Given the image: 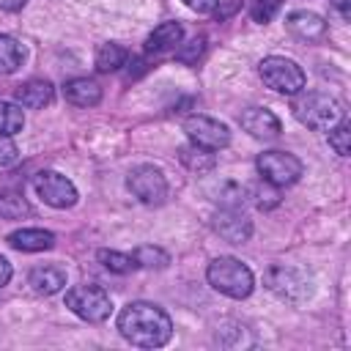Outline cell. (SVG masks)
Here are the masks:
<instances>
[{"label":"cell","mask_w":351,"mask_h":351,"mask_svg":"<svg viewBox=\"0 0 351 351\" xmlns=\"http://www.w3.org/2000/svg\"><path fill=\"white\" fill-rule=\"evenodd\" d=\"M280 5H282V0H252L250 14H252L255 22H269L280 11Z\"/></svg>","instance_id":"obj_27"},{"label":"cell","mask_w":351,"mask_h":351,"mask_svg":"<svg viewBox=\"0 0 351 351\" xmlns=\"http://www.w3.org/2000/svg\"><path fill=\"white\" fill-rule=\"evenodd\" d=\"M206 277H208V285L214 291H219L230 299H247L252 293V285H255L250 266L241 263L239 258H230V255L214 258L206 269Z\"/></svg>","instance_id":"obj_3"},{"label":"cell","mask_w":351,"mask_h":351,"mask_svg":"<svg viewBox=\"0 0 351 351\" xmlns=\"http://www.w3.org/2000/svg\"><path fill=\"white\" fill-rule=\"evenodd\" d=\"M255 167H258L261 178L266 184L277 186V189L296 184L299 176H302V170H304L302 159L293 156V154H288V151H263V154H258Z\"/></svg>","instance_id":"obj_7"},{"label":"cell","mask_w":351,"mask_h":351,"mask_svg":"<svg viewBox=\"0 0 351 351\" xmlns=\"http://www.w3.org/2000/svg\"><path fill=\"white\" fill-rule=\"evenodd\" d=\"M27 282L33 285L36 293H44V296H52L58 293L63 285H66V271L60 266H36L27 277Z\"/></svg>","instance_id":"obj_17"},{"label":"cell","mask_w":351,"mask_h":351,"mask_svg":"<svg viewBox=\"0 0 351 351\" xmlns=\"http://www.w3.org/2000/svg\"><path fill=\"white\" fill-rule=\"evenodd\" d=\"M178 156H181V162L192 170V173H208V170H214V165H217V159H214V154L208 151V148H200V145H195V143H189V145H184L181 151H178Z\"/></svg>","instance_id":"obj_19"},{"label":"cell","mask_w":351,"mask_h":351,"mask_svg":"<svg viewBox=\"0 0 351 351\" xmlns=\"http://www.w3.org/2000/svg\"><path fill=\"white\" fill-rule=\"evenodd\" d=\"M184 132L195 145L208 148V151H219V148H225L230 143L228 126L219 123L217 118H208V115H189L184 121Z\"/></svg>","instance_id":"obj_10"},{"label":"cell","mask_w":351,"mask_h":351,"mask_svg":"<svg viewBox=\"0 0 351 351\" xmlns=\"http://www.w3.org/2000/svg\"><path fill=\"white\" fill-rule=\"evenodd\" d=\"M258 71H261V80H263L271 90H277V93L296 96V93L304 88V71H302V66H296L291 58L269 55V58L261 60Z\"/></svg>","instance_id":"obj_5"},{"label":"cell","mask_w":351,"mask_h":351,"mask_svg":"<svg viewBox=\"0 0 351 351\" xmlns=\"http://www.w3.org/2000/svg\"><path fill=\"white\" fill-rule=\"evenodd\" d=\"M266 288L280 296L282 302L299 304L313 293V280L307 271L296 269V266H271L266 271Z\"/></svg>","instance_id":"obj_6"},{"label":"cell","mask_w":351,"mask_h":351,"mask_svg":"<svg viewBox=\"0 0 351 351\" xmlns=\"http://www.w3.org/2000/svg\"><path fill=\"white\" fill-rule=\"evenodd\" d=\"M25 49L14 36L0 33V74H14L22 66Z\"/></svg>","instance_id":"obj_20"},{"label":"cell","mask_w":351,"mask_h":351,"mask_svg":"<svg viewBox=\"0 0 351 351\" xmlns=\"http://www.w3.org/2000/svg\"><path fill=\"white\" fill-rule=\"evenodd\" d=\"M66 307L88 324H101L112 313V299L101 285H74L66 291Z\"/></svg>","instance_id":"obj_4"},{"label":"cell","mask_w":351,"mask_h":351,"mask_svg":"<svg viewBox=\"0 0 351 351\" xmlns=\"http://www.w3.org/2000/svg\"><path fill=\"white\" fill-rule=\"evenodd\" d=\"M25 3H27V0H0V8H3V11H19Z\"/></svg>","instance_id":"obj_34"},{"label":"cell","mask_w":351,"mask_h":351,"mask_svg":"<svg viewBox=\"0 0 351 351\" xmlns=\"http://www.w3.org/2000/svg\"><path fill=\"white\" fill-rule=\"evenodd\" d=\"M8 244L19 252H44L55 244V236L44 228H22L8 236Z\"/></svg>","instance_id":"obj_14"},{"label":"cell","mask_w":351,"mask_h":351,"mask_svg":"<svg viewBox=\"0 0 351 351\" xmlns=\"http://www.w3.org/2000/svg\"><path fill=\"white\" fill-rule=\"evenodd\" d=\"M181 38H184V27L178 22H162L145 38V49L148 52H170V49H176L181 44Z\"/></svg>","instance_id":"obj_18"},{"label":"cell","mask_w":351,"mask_h":351,"mask_svg":"<svg viewBox=\"0 0 351 351\" xmlns=\"http://www.w3.org/2000/svg\"><path fill=\"white\" fill-rule=\"evenodd\" d=\"M52 82L49 80H27L22 85H16V101L22 107H30V110H38L44 104L52 101Z\"/></svg>","instance_id":"obj_16"},{"label":"cell","mask_w":351,"mask_h":351,"mask_svg":"<svg viewBox=\"0 0 351 351\" xmlns=\"http://www.w3.org/2000/svg\"><path fill=\"white\" fill-rule=\"evenodd\" d=\"M241 129L258 140H274L280 134V118L266 107H247L239 118Z\"/></svg>","instance_id":"obj_11"},{"label":"cell","mask_w":351,"mask_h":351,"mask_svg":"<svg viewBox=\"0 0 351 351\" xmlns=\"http://www.w3.org/2000/svg\"><path fill=\"white\" fill-rule=\"evenodd\" d=\"M33 186H36L38 197H41L47 206H52V208H71V206L77 203V186H74L66 176H60V173H55V170H41V173H36V176H33Z\"/></svg>","instance_id":"obj_9"},{"label":"cell","mask_w":351,"mask_h":351,"mask_svg":"<svg viewBox=\"0 0 351 351\" xmlns=\"http://www.w3.org/2000/svg\"><path fill=\"white\" fill-rule=\"evenodd\" d=\"M118 332L137 348H159L170 340L173 321L154 302H132L118 313Z\"/></svg>","instance_id":"obj_1"},{"label":"cell","mask_w":351,"mask_h":351,"mask_svg":"<svg viewBox=\"0 0 351 351\" xmlns=\"http://www.w3.org/2000/svg\"><path fill=\"white\" fill-rule=\"evenodd\" d=\"M63 96H66V101H71L77 107H93L101 101V88L88 77H74V80H66Z\"/></svg>","instance_id":"obj_15"},{"label":"cell","mask_w":351,"mask_h":351,"mask_svg":"<svg viewBox=\"0 0 351 351\" xmlns=\"http://www.w3.org/2000/svg\"><path fill=\"white\" fill-rule=\"evenodd\" d=\"M192 11H197V14H211V11H217L219 8V0H184Z\"/></svg>","instance_id":"obj_31"},{"label":"cell","mask_w":351,"mask_h":351,"mask_svg":"<svg viewBox=\"0 0 351 351\" xmlns=\"http://www.w3.org/2000/svg\"><path fill=\"white\" fill-rule=\"evenodd\" d=\"M99 263L107 269V271H115V274H129L132 269H137L134 258L126 255V252H118V250H99Z\"/></svg>","instance_id":"obj_23"},{"label":"cell","mask_w":351,"mask_h":351,"mask_svg":"<svg viewBox=\"0 0 351 351\" xmlns=\"http://www.w3.org/2000/svg\"><path fill=\"white\" fill-rule=\"evenodd\" d=\"M126 63V49L121 47V44H115V41H104V44H99V49H96V69L99 71H115V69H121Z\"/></svg>","instance_id":"obj_21"},{"label":"cell","mask_w":351,"mask_h":351,"mask_svg":"<svg viewBox=\"0 0 351 351\" xmlns=\"http://www.w3.org/2000/svg\"><path fill=\"white\" fill-rule=\"evenodd\" d=\"M134 263L143 266V269H165L170 263V255L162 250V247H137L132 252Z\"/></svg>","instance_id":"obj_24"},{"label":"cell","mask_w":351,"mask_h":351,"mask_svg":"<svg viewBox=\"0 0 351 351\" xmlns=\"http://www.w3.org/2000/svg\"><path fill=\"white\" fill-rule=\"evenodd\" d=\"M332 5L337 8V14H340L343 19H348V16H351V8H348V5H351V0H332Z\"/></svg>","instance_id":"obj_33"},{"label":"cell","mask_w":351,"mask_h":351,"mask_svg":"<svg viewBox=\"0 0 351 351\" xmlns=\"http://www.w3.org/2000/svg\"><path fill=\"white\" fill-rule=\"evenodd\" d=\"M203 47H206V38L203 36H197V38H192L186 47H176V58L181 60V63H192V60H197L200 58V52H203Z\"/></svg>","instance_id":"obj_28"},{"label":"cell","mask_w":351,"mask_h":351,"mask_svg":"<svg viewBox=\"0 0 351 351\" xmlns=\"http://www.w3.org/2000/svg\"><path fill=\"white\" fill-rule=\"evenodd\" d=\"M11 274H14V271H11V263H8V261L0 255V288H3V285H8Z\"/></svg>","instance_id":"obj_32"},{"label":"cell","mask_w":351,"mask_h":351,"mask_svg":"<svg viewBox=\"0 0 351 351\" xmlns=\"http://www.w3.org/2000/svg\"><path fill=\"white\" fill-rule=\"evenodd\" d=\"M126 186L145 206H159L167 197V181H165L162 170L154 167V165H137V167H132L129 176H126Z\"/></svg>","instance_id":"obj_8"},{"label":"cell","mask_w":351,"mask_h":351,"mask_svg":"<svg viewBox=\"0 0 351 351\" xmlns=\"http://www.w3.org/2000/svg\"><path fill=\"white\" fill-rule=\"evenodd\" d=\"M214 230L230 244H244L252 233V222L239 208H219V214L214 217Z\"/></svg>","instance_id":"obj_12"},{"label":"cell","mask_w":351,"mask_h":351,"mask_svg":"<svg viewBox=\"0 0 351 351\" xmlns=\"http://www.w3.org/2000/svg\"><path fill=\"white\" fill-rule=\"evenodd\" d=\"M255 203H258L261 208H271V206H277V203H280L277 186H274V189H258V192H255Z\"/></svg>","instance_id":"obj_30"},{"label":"cell","mask_w":351,"mask_h":351,"mask_svg":"<svg viewBox=\"0 0 351 351\" xmlns=\"http://www.w3.org/2000/svg\"><path fill=\"white\" fill-rule=\"evenodd\" d=\"M329 145L340 154V156H348L351 154V129H348V123H335L332 129H329Z\"/></svg>","instance_id":"obj_26"},{"label":"cell","mask_w":351,"mask_h":351,"mask_svg":"<svg viewBox=\"0 0 351 351\" xmlns=\"http://www.w3.org/2000/svg\"><path fill=\"white\" fill-rule=\"evenodd\" d=\"M285 27L299 41H318V38L326 36V22L318 14H313V11H293L285 19Z\"/></svg>","instance_id":"obj_13"},{"label":"cell","mask_w":351,"mask_h":351,"mask_svg":"<svg viewBox=\"0 0 351 351\" xmlns=\"http://www.w3.org/2000/svg\"><path fill=\"white\" fill-rule=\"evenodd\" d=\"M25 126V112L14 101H0V134H16Z\"/></svg>","instance_id":"obj_22"},{"label":"cell","mask_w":351,"mask_h":351,"mask_svg":"<svg viewBox=\"0 0 351 351\" xmlns=\"http://www.w3.org/2000/svg\"><path fill=\"white\" fill-rule=\"evenodd\" d=\"M291 112L299 123H304L307 129H318V132H326L343 121L340 101L321 90H299L291 104Z\"/></svg>","instance_id":"obj_2"},{"label":"cell","mask_w":351,"mask_h":351,"mask_svg":"<svg viewBox=\"0 0 351 351\" xmlns=\"http://www.w3.org/2000/svg\"><path fill=\"white\" fill-rule=\"evenodd\" d=\"M19 159V148L8 134H0V167H11Z\"/></svg>","instance_id":"obj_29"},{"label":"cell","mask_w":351,"mask_h":351,"mask_svg":"<svg viewBox=\"0 0 351 351\" xmlns=\"http://www.w3.org/2000/svg\"><path fill=\"white\" fill-rule=\"evenodd\" d=\"M25 214H30V206L19 192H0V217L19 219Z\"/></svg>","instance_id":"obj_25"}]
</instances>
